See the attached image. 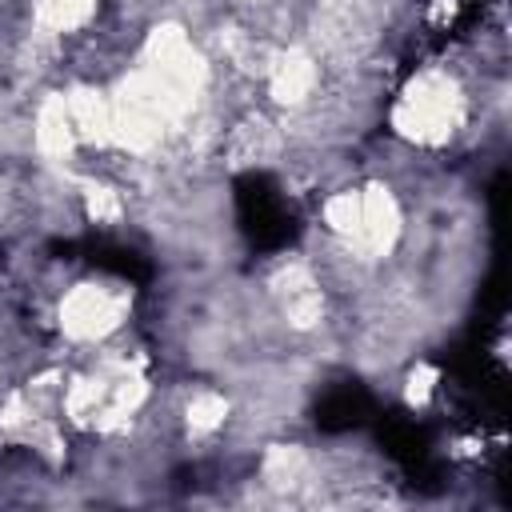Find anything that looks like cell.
<instances>
[{"label":"cell","mask_w":512,"mask_h":512,"mask_svg":"<svg viewBox=\"0 0 512 512\" xmlns=\"http://www.w3.org/2000/svg\"><path fill=\"white\" fill-rule=\"evenodd\" d=\"M124 316V296L100 288V284H76L60 304V324L72 340H96L112 332Z\"/></svg>","instance_id":"7a4b0ae2"},{"label":"cell","mask_w":512,"mask_h":512,"mask_svg":"<svg viewBox=\"0 0 512 512\" xmlns=\"http://www.w3.org/2000/svg\"><path fill=\"white\" fill-rule=\"evenodd\" d=\"M432 388H436V372H432L428 364H416V368H412V376H408L404 396H408V404H424V400L432 396Z\"/></svg>","instance_id":"4fadbf2b"},{"label":"cell","mask_w":512,"mask_h":512,"mask_svg":"<svg viewBox=\"0 0 512 512\" xmlns=\"http://www.w3.org/2000/svg\"><path fill=\"white\" fill-rule=\"evenodd\" d=\"M88 216L92 220H116L120 216V200L112 188H88Z\"/></svg>","instance_id":"7c38bea8"},{"label":"cell","mask_w":512,"mask_h":512,"mask_svg":"<svg viewBox=\"0 0 512 512\" xmlns=\"http://www.w3.org/2000/svg\"><path fill=\"white\" fill-rule=\"evenodd\" d=\"M224 416H228V400L216 396V392H200V396H192V404H188V424H192L196 432L220 428Z\"/></svg>","instance_id":"30bf717a"},{"label":"cell","mask_w":512,"mask_h":512,"mask_svg":"<svg viewBox=\"0 0 512 512\" xmlns=\"http://www.w3.org/2000/svg\"><path fill=\"white\" fill-rule=\"evenodd\" d=\"M324 224H328L336 236L352 240V236H356V224H360V192H336V196L324 204Z\"/></svg>","instance_id":"9c48e42d"},{"label":"cell","mask_w":512,"mask_h":512,"mask_svg":"<svg viewBox=\"0 0 512 512\" xmlns=\"http://www.w3.org/2000/svg\"><path fill=\"white\" fill-rule=\"evenodd\" d=\"M72 144H76V132H72V120H68L64 96H48L36 112V148H40V156L60 160V156L72 152Z\"/></svg>","instance_id":"8992f818"},{"label":"cell","mask_w":512,"mask_h":512,"mask_svg":"<svg viewBox=\"0 0 512 512\" xmlns=\"http://www.w3.org/2000/svg\"><path fill=\"white\" fill-rule=\"evenodd\" d=\"M64 108H68L76 140H92V144L112 140V104L96 88H72L64 96Z\"/></svg>","instance_id":"5b68a950"},{"label":"cell","mask_w":512,"mask_h":512,"mask_svg":"<svg viewBox=\"0 0 512 512\" xmlns=\"http://www.w3.org/2000/svg\"><path fill=\"white\" fill-rule=\"evenodd\" d=\"M316 80H320L316 60L308 52H300V48H292V52H284V56H276L268 64V88H272V96L280 104H304L312 96Z\"/></svg>","instance_id":"277c9868"},{"label":"cell","mask_w":512,"mask_h":512,"mask_svg":"<svg viewBox=\"0 0 512 512\" xmlns=\"http://www.w3.org/2000/svg\"><path fill=\"white\" fill-rule=\"evenodd\" d=\"M96 12V0H36V20L52 32H72Z\"/></svg>","instance_id":"52a82bcc"},{"label":"cell","mask_w":512,"mask_h":512,"mask_svg":"<svg viewBox=\"0 0 512 512\" xmlns=\"http://www.w3.org/2000/svg\"><path fill=\"white\" fill-rule=\"evenodd\" d=\"M400 236V208L388 188H368L360 192V224H356V244L368 256H384Z\"/></svg>","instance_id":"3957f363"},{"label":"cell","mask_w":512,"mask_h":512,"mask_svg":"<svg viewBox=\"0 0 512 512\" xmlns=\"http://www.w3.org/2000/svg\"><path fill=\"white\" fill-rule=\"evenodd\" d=\"M452 116H456V88L444 76L424 72L404 92L396 108V128L412 140H444L452 132Z\"/></svg>","instance_id":"6da1fadb"},{"label":"cell","mask_w":512,"mask_h":512,"mask_svg":"<svg viewBox=\"0 0 512 512\" xmlns=\"http://www.w3.org/2000/svg\"><path fill=\"white\" fill-rule=\"evenodd\" d=\"M304 468H308L304 452H300V448H288V444L268 448V456H264V480H268L272 488H292V484L304 476Z\"/></svg>","instance_id":"ba28073f"},{"label":"cell","mask_w":512,"mask_h":512,"mask_svg":"<svg viewBox=\"0 0 512 512\" xmlns=\"http://www.w3.org/2000/svg\"><path fill=\"white\" fill-rule=\"evenodd\" d=\"M100 396H104L100 380H76V384L68 388V396H64V412H68L72 420H84V416H92V412H96Z\"/></svg>","instance_id":"8fae6325"}]
</instances>
